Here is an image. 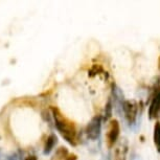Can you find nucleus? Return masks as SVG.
<instances>
[{
	"mask_svg": "<svg viewBox=\"0 0 160 160\" xmlns=\"http://www.w3.org/2000/svg\"><path fill=\"white\" fill-rule=\"evenodd\" d=\"M51 112H52V117L55 120V126L57 130L60 132L62 137L67 141L69 144L75 147L78 143L77 137V129L71 122L66 118L63 114L60 112L58 108L51 107Z\"/></svg>",
	"mask_w": 160,
	"mask_h": 160,
	"instance_id": "f257e3e1",
	"label": "nucleus"
},
{
	"mask_svg": "<svg viewBox=\"0 0 160 160\" xmlns=\"http://www.w3.org/2000/svg\"><path fill=\"white\" fill-rule=\"evenodd\" d=\"M120 134V126L117 119H111L108 125L107 134H106V144L108 149H112L116 143Z\"/></svg>",
	"mask_w": 160,
	"mask_h": 160,
	"instance_id": "f03ea898",
	"label": "nucleus"
},
{
	"mask_svg": "<svg viewBox=\"0 0 160 160\" xmlns=\"http://www.w3.org/2000/svg\"><path fill=\"white\" fill-rule=\"evenodd\" d=\"M122 111L125 114L127 122L130 126H133L136 122L138 115V106L133 101H125L122 106Z\"/></svg>",
	"mask_w": 160,
	"mask_h": 160,
	"instance_id": "7ed1b4c3",
	"label": "nucleus"
},
{
	"mask_svg": "<svg viewBox=\"0 0 160 160\" xmlns=\"http://www.w3.org/2000/svg\"><path fill=\"white\" fill-rule=\"evenodd\" d=\"M101 130H102V116L96 115L90 120L86 128V134L88 138L91 140L98 139L99 135H101Z\"/></svg>",
	"mask_w": 160,
	"mask_h": 160,
	"instance_id": "20e7f679",
	"label": "nucleus"
},
{
	"mask_svg": "<svg viewBox=\"0 0 160 160\" xmlns=\"http://www.w3.org/2000/svg\"><path fill=\"white\" fill-rule=\"evenodd\" d=\"M112 96H113L114 105H115L117 112L120 113V110H122V106H123V102H125V99H123V94H122V90H120L116 85H113Z\"/></svg>",
	"mask_w": 160,
	"mask_h": 160,
	"instance_id": "39448f33",
	"label": "nucleus"
},
{
	"mask_svg": "<svg viewBox=\"0 0 160 160\" xmlns=\"http://www.w3.org/2000/svg\"><path fill=\"white\" fill-rule=\"evenodd\" d=\"M160 114V91L155 95V98L152 99V102L150 105L149 108V115L150 118H156Z\"/></svg>",
	"mask_w": 160,
	"mask_h": 160,
	"instance_id": "423d86ee",
	"label": "nucleus"
},
{
	"mask_svg": "<svg viewBox=\"0 0 160 160\" xmlns=\"http://www.w3.org/2000/svg\"><path fill=\"white\" fill-rule=\"evenodd\" d=\"M56 143H57V136L55 134H51L50 136H48L46 139V142H45V146H44V151H43L44 155L50 154Z\"/></svg>",
	"mask_w": 160,
	"mask_h": 160,
	"instance_id": "0eeeda50",
	"label": "nucleus"
},
{
	"mask_svg": "<svg viewBox=\"0 0 160 160\" xmlns=\"http://www.w3.org/2000/svg\"><path fill=\"white\" fill-rule=\"evenodd\" d=\"M154 144L158 152H160V122H157L154 126V134H153Z\"/></svg>",
	"mask_w": 160,
	"mask_h": 160,
	"instance_id": "6e6552de",
	"label": "nucleus"
},
{
	"mask_svg": "<svg viewBox=\"0 0 160 160\" xmlns=\"http://www.w3.org/2000/svg\"><path fill=\"white\" fill-rule=\"evenodd\" d=\"M68 156H69V154H68L67 149H66V148H63V147L60 148L55 154V158L57 160H67Z\"/></svg>",
	"mask_w": 160,
	"mask_h": 160,
	"instance_id": "1a4fd4ad",
	"label": "nucleus"
},
{
	"mask_svg": "<svg viewBox=\"0 0 160 160\" xmlns=\"http://www.w3.org/2000/svg\"><path fill=\"white\" fill-rule=\"evenodd\" d=\"M112 110H113V104L110 98L105 108V120H108L111 117V115H112Z\"/></svg>",
	"mask_w": 160,
	"mask_h": 160,
	"instance_id": "9d476101",
	"label": "nucleus"
},
{
	"mask_svg": "<svg viewBox=\"0 0 160 160\" xmlns=\"http://www.w3.org/2000/svg\"><path fill=\"white\" fill-rule=\"evenodd\" d=\"M8 160H19V158H18V155L17 154H13L12 156L8 157Z\"/></svg>",
	"mask_w": 160,
	"mask_h": 160,
	"instance_id": "9b49d317",
	"label": "nucleus"
},
{
	"mask_svg": "<svg viewBox=\"0 0 160 160\" xmlns=\"http://www.w3.org/2000/svg\"><path fill=\"white\" fill-rule=\"evenodd\" d=\"M25 160H37V157L36 156H28Z\"/></svg>",
	"mask_w": 160,
	"mask_h": 160,
	"instance_id": "f8f14e48",
	"label": "nucleus"
}]
</instances>
